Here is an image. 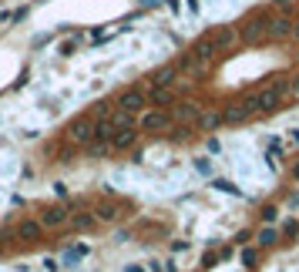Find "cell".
<instances>
[{"instance_id": "25", "label": "cell", "mask_w": 299, "mask_h": 272, "mask_svg": "<svg viewBox=\"0 0 299 272\" xmlns=\"http://www.w3.org/2000/svg\"><path fill=\"white\" fill-rule=\"evenodd\" d=\"M195 172H202V175H208V172H212L208 158H195Z\"/></svg>"}, {"instance_id": "32", "label": "cell", "mask_w": 299, "mask_h": 272, "mask_svg": "<svg viewBox=\"0 0 299 272\" xmlns=\"http://www.w3.org/2000/svg\"><path fill=\"white\" fill-rule=\"evenodd\" d=\"M293 178H296V181H299V161H296V165H293Z\"/></svg>"}, {"instance_id": "6", "label": "cell", "mask_w": 299, "mask_h": 272, "mask_svg": "<svg viewBox=\"0 0 299 272\" xmlns=\"http://www.w3.org/2000/svg\"><path fill=\"white\" fill-rule=\"evenodd\" d=\"M293 27H296V20H293V10H282L279 17L269 20V40L293 37Z\"/></svg>"}, {"instance_id": "23", "label": "cell", "mask_w": 299, "mask_h": 272, "mask_svg": "<svg viewBox=\"0 0 299 272\" xmlns=\"http://www.w3.org/2000/svg\"><path fill=\"white\" fill-rule=\"evenodd\" d=\"M269 7H279V10H296V0H269Z\"/></svg>"}, {"instance_id": "4", "label": "cell", "mask_w": 299, "mask_h": 272, "mask_svg": "<svg viewBox=\"0 0 299 272\" xmlns=\"http://www.w3.org/2000/svg\"><path fill=\"white\" fill-rule=\"evenodd\" d=\"M208 37L215 40V47H219V51H229V47L242 44V37H239V27H235V24H219L215 30H208Z\"/></svg>"}, {"instance_id": "18", "label": "cell", "mask_w": 299, "mask_h": 272, "mask_svg": "<svg viewBox=\"0 0 299 272\" xmlns=\"http://www.w3.org/2000/svg\"><path fill=\"white\" fill-rule=\"evenodd\" d=\"M256 259H259V249H252V245H242V252H239V262H242L245 269H256Z\"/></svg>"}, {"instance_id": "24", "label": "cell", "mask_w": 299, "mask_h": 272, "mask_svg": "<svg viewBox=\"0 0 299 272\" xmlns=\"http://www.w3.org/2000/svg\"><path fill=\"white\" fill-rule=\"evenodd\" d=\"M279 232H282V235H296V232H299V222H296V218H289V222L282 225Z\"/></svg>"}, {"instance_id": "2", "label": "cell", "mask_w": 299, "mask_h": 272, "mask_svg": "<svg viewBox=\"0 0 299 272\" xmlns=\"http://www.w3.org/2000/svg\"><path fill=\"white\" fill-rule=\"evenodd\" d=\"M269 10L266 7H259V10H252L249 17L242 20V27H239V37H242V44H249V47H256V44H262V40H269Z\"/></svg>"}, {"instance_id": "3", "label": "cell", "mask_w": 299, "mask_h": 272, "mask_svg": "<svg viewBox=\"0 0 299 272\" xmlns=\"http://www.w3.org/2000/svg\"><path fill=\"white\" fill-rule=\"evenodd\" d=\"M175 115H171L168 108H148V111H141V121H138V128L141 131H168Z\"/></svg>"}, {"instance_id": "31", "label": "cell", "mask_w": 299, "mask_h": 272, "mask_svg": "<svg viewBox=\"0 0 299 272\" xmlns=\"http://www.w3.org/2000/svg\"><path fill=\"white\" fill-rule=\"evenodd\" d=\"M293 40L299 44V20H296V27H293Z\"/></svg>"}, {"instance_id": "14", "label": "cell", "mask_w": 299, "mask_h": 272, "mask_svg": "<svg viewBox=\"0 0 299 272\" xmlns=\"http://www.w3.org/2000/svg\"><path fill=\"white\" fill-rule=\"evenodd\" d=\"M178 78V64H168V67H158L155 74H151V88H171Z\"/></svg>"}, {"instance_id": "13", "label": "cell", "mask_w": 299, "mask_h": 272, "mask_svg": "<svg viewBox=\"0 0 299 272\" xmlns=\"http://www.w3.org/2000/svg\"><path fill=\"white\" fill-rule=\"evenodd\" d=\"M171 115L178 118V121H199L202 108H199L195 101H178V104H171Z\"/></svg>"}, {"instance_id": "7", "label": "cell", "mask_w": 299, "mask_h": 272, "mask_svg": "<svg viewBox=\"0 0 299 272\" xmlns=\"http://www.w3.org/2000/svg\"><path fill=\"white\" fill-rule=\"evenodd\" d=\"M222 115H225V124H242V121H249L256 111H252L249 101H232V104H225L222 108Z\"/></svg>"}, {"instance_id": "5", "label": "cell", "mask_w": 299, "mask_h": 272, "mask_svg": "<svg viewBox=\"0 0 299 272\" xmlns=\"http://www.w3.org/2000/svg\"><path fill=\"white\" fill-rule=\"evenodd\" d=\"M145 104H148V94H145V91H138V88L125 91V94L114 101V108H121V111H128V115H141V111H145Z\"/></svg>"}, {"instance_id": "8", "label": "cell", "mask_w": 299, "mask_h": 272, "mask_svg": "<svg viewBox=\"0 0 299 272\" xmlns=\"http://www.w3.org/2000/svg\"><path fill=\"white\" fill-rule=\"evenodd\" d=\"M192 54L202 60V64H212V60H215V54H219V47H215V40L205 34V37H199L195 44H192Z\"/></svg>"}, {"instance_id": "29", "label": "cell", "mask_w": 299, "mask_h": 272, "mask_svg": "<svg viewBox=\"0 0 299 272\" xmlns=\"http://www.w3.org/2000/svg\"><path fill=\"white\" fill-rule=\"evenodd\" d=\"M286 202H289L293 209H299V188H296V192H289V198H286Z\"/></svg>"}, {"instance_id": "28", "label": "cell", "mask_w": 299, "mask_h": 272, "mask_svg": "<svg viewBox=\"0 0 299 272\" xmlns=\"http://www.w3.org/2000/svg\"><path fill=\"white\" fill-rule=\"evenodd\" d=\"M249 239H252V232H245V229H242V232H239V235H235V242H239V245H245Z\"/></svg>"}, {"instance_id": "17", "label": "cell", "mask_w": 299, "mask_h": 272, "mask_svg": "<svg viewBox=\"0 0 299 272\" xmlns=\"http://www.w3.org/2000/svg\"><path fill=\"white\" fill-rule=\"evenodd\" d=\"M279 235L282 232H276V229H269V225H266V229L256 232V242H259V249H269V245H276V242H279Z\"/></svg>"}, {"instance_id": "10", "label": "cell", "mask_w": 299, "mask_h": 272, "mask_svg": "<svg viewBox=\"0 0 299 272\" xmlns=\"http://www.w3.org/2000/svg\"><path fill=\"white\" fill-rule=\"evenodd\" d=\"M138 131H141V128H134V124H131V128H118V131L111 135V151H125V148H131V145L138 141Z\"/></svg>"}, {"instance_id": "15", "label": "cell", "mask_w": 299, "mask_h": 272, "mask_svg": "<svg viewBox=\"0 0 299 272\" xmlns=\"http://www.w3.org/2000/svg\"><path fill=\"white\" fill-rule=\"evenodd\" d=\"M40 222H44V229L64 225V222H67V209H64V205H51V209H44V212H40Z\"/></svg>"}, {"instance_id": "27", "label": "cell", "mask_w": 299, "mask_h": 272, "mask_svg": "<svg viewBox=\"0 0 299 272\" xmlns=\"http://www.w3.org/2000/svg\"><path fill=\"white\" fill-rule=\"evenodd\" d=\"M208 151H215V155L222 151V145H219V138H208Z\"/></svg>"}, {"instance_id": "16", "label": "cell", "mask_w": 299, "mask_h": 272, "mask_svg": "<svg viewBox=\"0 0 299 272\" xmlns=\"http://www.w3.org/2000/svg\"><path fill=\"white\" fill-rule=\"evenodd\" d=\"M148 104H155V108H168V104H175L171 88H151L148 91Z\"/></svg>"}, {"instance_id": "1", "label": "cell", "mask_w": 299, "mask_h": 272, "mask_svg": "<svg viewBox=\"0 0 299 272\" xmlns=\"http://www.w3.org/2000/svg\"><path fill=\"white\" fill-rule=\"evenodd\" d=\"M289 94V78H276L266 91H259V94H249L245 101L252 104V111L256 115H272V111H279V104H282V97Z\"/></svg>"}, {"instance_id": "20", "label": "cell", "mask_w": 299, "mask_h": 272, "mask_svg": "<svg viewBox=\"0 0 299 272\" xmlns=\"http://www.w3.org/2000/svg\"><path fill=\"white\" fill-rule=\"evenodd\" d=\"M98 222H114V218H118V209H114V205H98Z\"/></svg>"}, {"instance_id": "30", "label": "cell", "mask_w": 299, "mask_h": 272, "mask_svg": "<svg viewBox=\"0 0 299 272\" xmlns=\"http://www.w3.org/2000/svg\"><path fill=\"white\" fill-rule=\"evenodd\" d=\"M289 141H293V145H299V128H293V131H289Z\"/></svg>"}, {"instance_id": "19", "label": "cell", "mask_w": 299, "mask_h": 272, "mask_svg": "<svg viewBox=\"0 0 299 272\" xmlns=\"http://www.w3.org/2000/svg\"><path fill=\"white\" fill-rule=\"evenodd\" d=\"M94 222H98V215H88V212H81V215H74V229H94Z\"/></svg>"}, {"instance_id": "11", "label": "cell", "mask_w": 299, "mask_h": 272, "mask_svg": "<svg viewBox=\"0 0 299 272\" xmlns=\"http://www.w3.org/2000/svg\"><path fill=\"white\" fill-rule=\"evenodd\" d=\"M40 235H44V222L40 218H24L17 225V239H24V242H37Z\"/></svg>"}, {"instance_id": "22", "label": "cell", "mask_w": 299, "mask_h": 272, "mask_svg": "<svg viewBox=\"0 0 299 272\" xmlns=\"http://www.w3.org/2000/svg\"><path fill=\"white\" fill-rule=\"evenodd\" d=\"M276 218H279V209H276V205H266V209H262V222H266V225L276 222Z\"/></svg>"}, {"instance_id": "26", "label": "cell", "mask_w": 299, "mask_h": 272, "mask_svg": "<svg viewBox=\"0 0 299 272\" xmlns=\"http://www.w3.org/2000/svg\"><path fill=\"white\" fill-rule=\"evenodd\" d=\"M289 97H296L299 101V74L296 78H289Z\"/></svg>"}, {"instance_id": "9", "label": "cell", "mask_w": 299, "mask_h": 272, "mask_svg": "<svg viewBox=\"0 0 299 272\" xmlns=\"http://www.w3.org/2000/svg\"><path fill=\"white\" fill-rule=\"evenodd\" d=\"M67 138L74 141V145H88L94 138V124L88 121V118H81V121H74L71 128H67Z\"/></svg>"}, {"instance_id": "12", "label": "cell", "mask_w": 299, "mask_h": 272, "mask_svg": "<svg viewBox=\"0 0 299 272\" xmlns=\"http://www.w3.org/2000/svg\"><path fill=\"white\" fill-rule=\"evenodd\" d=\"M195 124H199V131H219V128L225 124V115H222V111H215V108H208V111L199 115Z\"/></svg>"}, {"instance_id": "33", "label": "cell", "mask_w": 299, "mask_h": 272, "mask_svg": "<svg viewBox=\"0 0 299 272\" xmlns=\"http://www.w3.org/2000/svg\"><path fill=\"white\" fill-rule=\"evenodd\" d=\"M293 54H296V60H299V44H296V51H293Z\"/></svg>"}, {"instance_id": "21", "label": "cell", "mask_w": 299, "mask_h": 272, "mask_svg": "<svg viewBox=\"0 0 299 272\" xmlns=\"http://www.w3.org/2000/svg\"><path fill=\"white\" fill-rule=\"evenodd\" d=\"M212 185H215L219 192H225V195H242V192H239V188H235V185H232V181H225V178H215Z\"/></svg>"}]
</instances>
